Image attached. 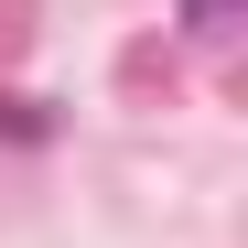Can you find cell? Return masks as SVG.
Wrapping results in <instances>:
<instances>
[{"instance_id":"1","label":"cell","mask_w":248,"mask_h":248,"mask_svg":"<svg viewBox=\"0 0 248 248\" xmlns=\"http://www.w3.org/2000/svg\"><path fill=\"white\" fill-rule=\"evenodd\" d=\"M227 11H237V0H184V22H194V32H227Z\"/></svg>"}]
</instances>
